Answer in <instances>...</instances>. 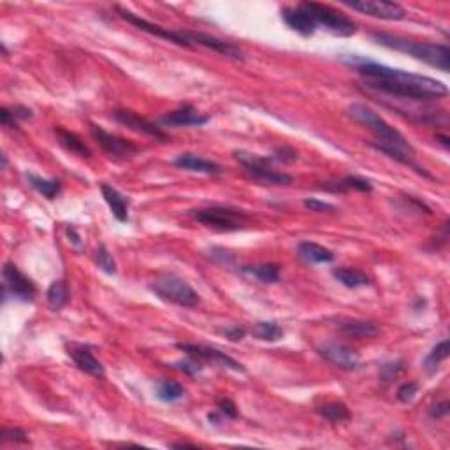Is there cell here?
<instances>
[{
	"label": "cell",
	"mask_w": 450,
	"mask_h": 450,
	"mask_svg": "<svg viewBox=\"0 0 450 450\" xmlns=\"http://www.w3.org/2000/svg\"><path fill=\"white\" fill-rule=\"evenodd\" d=\"M282 18L283 21L289 25V28L301 34L303 37H312L318 28L317 24H315V19H313L301 6L282 9Z\"/></svg>",
	"instance_id": "obj_17"
},
{
	"label": "cell",
	"mask_w": 450,
	"mask_h": 450,
	"mask_svg": "<svg viewBox=\"0 0 450 450\" xmlns=\"http://www.w3.org/2000/svg\"><path fill=\"white\" fill-rule=\"evenodd\" d=\"M217 406H218V412H220L222 415L229 417V419H236L237 417V406L234 404L233 399H229V397H222V399H218Z\"/></svg>",
	"instance_id": "obj_39"
},
{
	"label": "cell",
	"mask_w": 450,
	"mask_h": 450,
	"mask_svg": "<svg viewBox=\"0 0 450 450\" xmlns=\"http://www.w3.org/2000/svg\"><path fill=\"white\" fill-rule=\"evenodd\" d=\"M210 122V116L202 115L195 109L190 104H185V106L178 107V109L171 111V113H165L161 118V123L164 127H201L206 125Z\"/></svg>",
	"instance_id": "obj_16"
},
{
	"label": "cell",
	"mask_w": 450,
	"mask_h": 450,
	"mask_svg": "<svg viewBox=\"0 0 450 450\" xmlns=\"http://www.w3.org/2000/svg\"><path fill=\"white\" fill-rule=\"evenodd\" d=\"M150 290L159 299L179 306V308H195L201 303L197 290H194V287L187 280L172 275V273H164V275L156 276L150 283Z\"/></svg>",
	"instance_id": "obj_4"
},
{
	"label": "cell",
	"mask_w": 450,
	"mask_h": 450,
	"mask_svg": "<svg viewBox=\"0 0 450 450\" xmlns=\"http://www.w3.org/2000/svg\"><path fill=\"white\" fill-rule=\"evenodd\" d=\"M298 255L309 264H327L334 260V253L313 241H303L298 246Z\"/></svg>",
	"instance_id": "obj_20"
},
{
	"label": "cell",
	"mask_w": 450,
	"mask_h": 450,
	"mask_svg": "<svg viewBox=\"0 0 450 450\" xmlns=\"http://www.w3.org/2000/svg\"><path fill=\"white\" fill-rule=\"evenodd\" d=\"M2 443H28L27 433L21 427H4L0 433Z\"/></svg>",
	"instance_id": "obj_33"
},
{
	"label": "cell",
	"mask_w": 450,
	"mask_h": 450,
	"mask_svg": "<svg viewBox=\"0 0 450 450\" xmlns=\"http://www.w3.org/2000/svg\"><path fill=\"white\" fill-rule=\"evenodd\" d=\"M340 331L343 334L357 338V340H364V338H375L380 332V327L373 322L368 321H345L340 324Z\"/></svg>",
	"instance_id": "obj_25"
},
{
	"label": "cell",
	"mask_w": 450,
	"mask_h": 450,
	"mask_svg": "<svg viewBox=\"0 0 450 450\" xmlns=\"http://www.w3.org/2000/svg\"><path fill=\"white\" fill-rule=\"evenodd\" d=\"M90 134L92 138L96 139L97 145L111 156H116V159H130L136 153L139 152V148L134 143L127 141V139L120 138V136H115V134L107 132L100 125H96V123H90Z\"/></svg>",
	"instance_id": "obj_13"
},
{
	"label": "cell",
	"mask_w": 450,
	"mask_h": 450,
	"mask_svg": "<svg viewBox=\"0 0 450 450\" xmlns=\"http://www.w3.org/2000/svg\"><path fill=\"white\" fill-rule=\"evenodd\" d=\"M100 192H102L104 201L107 202V206H109L113 217L118 222H122V224L129 222V199L123 194H120L115 187H111V185L107 183L100 185Z\"/></svg>",
	"instance_id": "obj_19"
},
{
	"label": "cell",
	"mask_w": 450,
	"mask_h": 450,
	"mask_svg": "<svg viewBox=\"0 0 450 450\" xmlns=\"http://www.w3.org/2000/svg\"><path fill=\"white\" fill-rule=\"evenodd\" d=\"M0 122H2L4 127H8V129H16V127H18V123H16L15 116L11 115V109H9V107H2V109H0Z\"/></svg>",
	"instance_id": "obj_43"
},
{
	"label": "cell",
	"mask_w": 450,
	"mask_h": 450,
	"mask_svg": "<svg viewBox=\"0 0 450 450\" xmlns=\"http://www.w3.org/2000/svg\"><path fill=\"white\" fill-rule=\"evenodd\" d=\"M96 264L100 271L107 273V275H116V260L113 259V255L109 253L106 244H99V249L96 252Z\"/></svg>",
	"instance_id": "obj_32"
},
{
	"label": "cell",
	"mask_w": 450,
	"mask_h": 450,
	"mask_svg": "<svg viewBox=\"0 0 450 450\" xmlns=\"http://www.w3.org/2000/svg\"><path fill=\"white\" fill-rule=\"evenodd\" d=\"M2 289H4V303L8 301V298L11 296L16 301L32 303L37 294V287L32 282L28 276H25L24 273L19 271L18 266L12 262L4 264L2 269Z\"/></svg>",
	"instance_id": "obj_9"
},
{
	"label": "cell",
	"mask_w": 450,
	"mask_h": 450,
	"mask_svg": "<svg viewBox=\"0 0 450 450\" xmlns=\"http://www.w3.org/2000/svg\"><path fill=\"white\" fill-rule=\"evenodd\" d=\"M116 12L120 15V18L125 19L127 24L134 25V27L138 28V30L146 32L150 35H155V37L165 39L169 42H174L178 46H183L192 50L194 46V41H192V30H172V28H165L162 25H156L148 21V19L141 18L139 15H134L132 11L123 8H116Z\"/></svg>",
	"instance_id": "obj_8"
},
{
	"label": "cell",
	"mask_w": 450,
	"mask_h": 450,
	"mask_svg": "<svg viewBox=\"0 0 450 450\" xmlns=\"http://www.w3.org/2000/svg\"><path fill=\"white\" fill-rule=\"evenodd\" d=\"M46 301L50 305L51 309H62L67 301H69V287L64 280H57V282L51 283L46 290Z\"/></svg>",
	"instance_id": "obj_29"
},
{
	"label": "cell",
	"mask_w": 450,
	"mask_h": 450,
	"mask_svg": "<svg viewBox=\"0 0 450 450\" xmlns=\"http://www.w3.org/2000/svg\"><path fill=\"white\" fill-rule=\"evenodd\" d=\"M241 271L255 276L262 283H276L280 280L278 264H259V266H243Z\"/></svg>",
	"instance_id": "obj_28"
},
{
	"label": "cell",
	"mask_w": 450,
	"mask_h": 450,
	"mask_svg": "<svg viewBox=\"0 0 450 450\" xmlns=\"http://www.w3.org/2000/svg\"><path fill=\"white\" fill-rule=\"evenodd\" d=\"M9 109H11V115L15 116L16 122H18V120L25 122V120L34 118V111L27 106H12V107H9Z\"/></svg>",
	"instance_id": "obj_41"
},
{
	"label": "cell",
	"mask_w": 450,
	"mask_h": 450,
	"mask_svg": "<svg viewBox=\"0 0 450 450\" xmlns=\"http://www.w3.org/2000/svg\"><path fill=\"white\" fill-rule=\"evenodd\" d=\"M172 449H181V447H195L194 443H187V442H178V443H172Z\"/></svg>",
	"instance_id": "obj_45"
},
{
	"label": "cell",
	"mask_w": 450,
	"mask_h": 450,
	"mask_svg": "<svg viewBox=\"0 0 450 450\" xmlns=\"http://www.w3.org/2000/svg\"><path fill=\"white\" fill-rule=\"evenodd\" d=\"M348 64L354 65L355 71L366 80V87L389 93L397 99L422 102V100L443 99L449 93V88L442 81L422 76V74L393 69V67L364 60V58H361L359 62L348 58Z\"/></svg>",
	"instance_id": "obj_1"
},
{
	"label": "cell",
	"mask_w": 450,
	"mask_h": 450,
	"mask_svg": "<svg viewBox=\"0 0 450 450\" xmlns=\"http://www.w3.org/2000/svg\"><path fill=\"white\" fill-rule=\"evenodd\" d=\"M404 370V363L403 361H397V363H389V364H384V368H381V380L386 381V384H389V381H393L394 378L397 377V375L401 373V371Z\"/></svg>",
	"instance_id": "obj_37"
},
{
	"label": "cell",
	"mask_w": 450,
	"mask_h": 450,
	"mask_svg": "<svg viewBox=\"0 0 450 450\" xmlns=\"http://www.w3.org/2000/svg\"><path fill=\"white\" fill-rule=\"evenodd\" d=\"M436 139H440V143H442L443 146H445V148H449V138H445V136H436Z\"/></svg>",
	"instance_id": "obj_46"
},
{
	"label": "cell",
	"mask_w": 450,
	"mask_h": 450,
	"mask_svg": "<svg viewBox=\"0 0 450 450\" xmlns=\"http://www.w3.org/2000/svg\"><path fill=\"white\" fill-rule=\"evenodd\" d=\"M172 368L178 371H181V373H185V375H190V377H194V375L201 373L202 371L201 363H199L197 359H194V357H188V359H185V361H178V363L172 364Z\"/></svg>",
	"instance_id": "obj_34"
},
{
	"label": "cell",
	"mask_w": 450,
	"mask_h": 450,
	"mask_svg": "<svg viewBox=\"0 0 450 450\" xmlns=\"http://www.w3.org/2000/svg\"><path fill=\"white\" fill-rule=\"evenodd\" d=\"M347 111L352 120H355L357 123L366 127L370 132H373V136L377 138V141L371 143L373 148H396L403 150V152L415 153V150L410 145L408 139L404 138L399 130L394 129L390 123H387L386 120L381 118L377 111L371 109L370 106L361 102H354L348 106Z\"/></svg>",
	"instance_id": "obj_3"
},
{
	"label": "cell",
	"mask_w": 450,
	"mask_h": 450,
	"mask_svg": "<svg viewBox=\"0 0 450 450\" xmlns=\"http://www.w3.org/2000/svg\"><path fill=\"white\" fill-rule=\"evenodd\" d=\"M317 413L332 424L345 422V420H348L352 417L348 406L345 403H341V401H329V403L321 404L317 408Z\"/></svg>",
	"instance_id": "obj_26"
},
{
	"label": "cell",
	"mask_w": 450,
	"mask_h": 450,
	"mask_svg": "<svg viewBox=\"0 0 450 450\" xmlns=\"http://www.w3.org/2000/svg\"><path fill=\"white\" fill-rule=\"evenodd\" d=\"M67 234H69V237L73 236V240H71V241H73V243L76 244V246H80L81 240H80V236L76 234V231H74V227H67Z\"/></svg>",
	"instance_id": "obj_44"
},
{
	"label": "cell",
	"mask_w": 450,
	"mask_h": 450,
	"mask_svg": "<svg viewBox=\"0 0 450 450\" xmlns=\"http://www.w3.org/2000/svg\"><path fill=\"white\" fill-rule=\"evenodd\" d=\"M55 134H57L58 143H60V145L64 146L69 153L81 156V159H90V156H92L90 148L84 145V141L78 136V134L71 132V130L64 129V127H57V129H55Z\"/></svg>",
	"instance_id": "obj_21"
},
{
	"label": "cell",
	"mask_w": 450,
	"mask_h": 450,
	"mask_svg": "<svg viewBox=\"0 0 450 450\" xmlns=\"http://www.w3.org/2000/svg\"><path fill=\"white\" fill-rule=\"evenodd\" d=\"M252 334L260 341H269V343H275V341H280L283 338V329L280 327L276 322L264 321V322H257V324L253 325Z\"/></svg>",
	"instance_id": "obj_30"
},
{
	"label": "cell",
	"mask_w": 450,
	"mask_h": 450,
	"mask_svg": "<svg viewBox=\"0 0 450 450\" xmlns=\"http://www.w3.org/2000/svg\"><path fill=\"white\" fill-rule=\"evenodd\" d=\"M183 394V386L174 380H162L156 384V397L164 403H174V401L181 399Z\"/></svg>",
	"instance_id": "obj_31"
},
{
	"label": "cell",
	"mask_w": 450,
	"mask_h": 450,
	"mask_svg": "<svg viewBox=\"0 0 450 450\" xmlns=\"http://www.w3.org/2000/svg\"><path fill=\"white\" fill-rule=\"evenodd\" d=\"M6 165H8V156H6V153H2V168L6 169Z\"/></svg>",
	"instance_id": "obj_47"
},
{
	"label": "cell",
	"mask_w": 450,
	"mask_h": 450,
	"mask_svg": "<svg viewBox=\"0 0 450 450\" xmlns=\"http://www.w3.org/2000/svg\"><path fill=\"white\" fill-rule=\"evenodd\" d=\"M447 357H449V340L445 338V340H442L440 343H436L435 347H433V350L426 355L422 364L424 371H426L427 375H435L436 371H438L440 364H442Z\"/></svg>",
	"instance_id": "obj_27"
},
{
	"label": "cell",
	"mask_w": 450,
	"mask_h": 450,
	"mask_svg": "<svg viewBox=\"0 0 450 450\" xmlns=\"http://www.w3.org/2000/svg\"><path fill=\"white\" fill-rule=\"evenodd\" d=\"M371 39L377 44H380V46L410 55V57L417 58V60L424 62V64L436 67L442 73H449L450 71V50L447 44L412 41V39L401 37V35L384 34V32H375V34H371Z\"/></svg>",
	"instance_id": "obj_2"
},
{
	"label": "cell",
	"mask_w": 450,
	"mask_h": 450,
	"mask_svg": "<svg viewBox=\"0 0 450 450\" xmlns=\"http://www.w3.org/2000/svg\"><path fill=\"white\" fill-rule=\"evenodd\" d=\"M449 410H450V404H449V401H442V403H438V404H435V406H433L431 410H429V417H431V419H443V417H447L449 415Z\"/></svg>",
	"instance_id": "obj_42"
},
{
	"label": "cell",
	"mask_w": 450,
	"mask_h": 450,
	"mask_svg": "<svg viewBox=\"0 0 450 450\" xmlns=\"http://www.w3.org/2000/svg\"><path fill=\"white\" fill-rule=\"evenodd\" d=\"M190 215L199 224L206 225L213 231H220V233L241 231L244 229V225L249 222V217H246L244 211L229 206L201 208V210H194Z\"/></svg>",
	"instance_id": "obj_7"
},
{
	"label": "cell",
	"mask_w": 450,
	"mask_h": 450,
	"mask_svg": "<svg viewBox=\"0 0 450 450\" xmlns=\"http://www.w3.org/2000/svg\"><path fill=\"white\" fill-rule=\"evenodd\" d=\"M332 276L347 289H359V287H368L371 283L366 273L354 269V267H334Z\"/></svg>",
	"instance_id": "obj_23"
},
{
	"label": "cell",
	"mask_w": 450,
	"mask_h": 450,
	"mask_svg": "<svg viewBox=\"0 0 450 450\" xmlns=\"http://www.w3.org/2000/svg\"><path fill=\"white\" fill-rule=\"evenodd\" d=\"M174 165L183 171L199 172V174H208V176H217L222 172V168L213 161L208 159H201V156L194 155V153H181L176 156Z\"/></svg>",
	"instance_id": "obj_18"
},
{
	"label": "cell",
	"mask_w": 450,
	"mask_h": 450,
	"mask_svg": "<svg viewBox=\"0 0 450 450\" xmlns=\"http://www.w3.org/2000/svg\"><path fill=\"white\" fill-rule=\"evenodd\" d=\"M220 332L229 341H241L244 338V336H246V329L241 327V325H233V327L220 329Z\"/></svg>",
	"instance_id": "obj_40"
},
{
	"label": "cell",
	"mask_w": 450,
	"mask_h": 450,
	"mask_svg": "<svg viewBox=\"0 0 450 450\" xmlns=\"http://www.w3.org/2000/svg\"><path fill=\"white\" fill-rule=\"evenodd\" d=\"M233 156L243 165L246 174L262 185H276V187H289L294 178L287 172L273 169L271 156H260L255 153L244 152V150H234Z\"/></svg>",
	"instance_id": "obj_5"
},
{
	"label": "cell",
	"mask_w": 450,
	"mask_h": 450,
	"mask_svg": "<svg viewBox=\"0 0 450 450\" xmlns=\"http://www.w3.org/2000/svg\"><path fill=\"white\" fill-rule=\"evenodd\" d=\"M317 350L329 364L336 366L338 370L355 371L361 366V357H359L357 352L341 341H325Z\"/></svg>",
	"instance_id": "obj_12"
},
{
	"label": "cell",
	"mask_w": 450,
	"mask_h": 450,
	"mask_svg": "<svg viewBox=\"0 0 450 450\" xmlns=\"http://www.w3.org/2000/svg\"><path fill=\"white\" fill-rule=\"evenodd\" d=\"M176 348L188 355V357L197 359L199 363H211L217 366L227 368L233 370L236 373H244L243 364L237 363L236 359H233L231 355H227L225 352L217 350L213 347H204V345H195V343H176Z\"/></svg>",
	"instance_id": "obj_10"
},
{
	"label": "cell",
	"mask_w": 450,
	"mask_h": 450,
	"mask_svg": "<svg viewBox=\"0 0 450 450\" xmlns=\"http://www.w3.org/2000/svg\"><path fill=\"white\" fill-rule=\"evenodd\" d=\"M417 390H419V384H417V381H406V384H403V386L397 389L396 396L401 403H408V401H412L413 397H415Z\"/></svg>",
	"instance_id": "obj_38"
},
{
	"label": "cell",
	"mask_w": 450,
	"mask_h": 450,
	"mask_svg": "<svg viewBox=\"0 0 450 450\" xmlns=\"http://www.w3.org/2000/svg\"><path fill=\"white\" fill-rule=\"evenodd\" d=\"M347 8L354 11L363 12V15L373 16V18L387 19V21H399L406 18V11L396 2H386V0H345Z\"/></svg>",
	"instance_id": "obj_11"
},
{
	"label": "cell",
	"mask_w": 450,
	"mask_h": 450,
	"mask_svg": "<svg viewBox=\"0 0 450 450\" xmlns=\"http://www.w3.org/2000/svg\"><path fill=\"white\" fill-rule=\"evenodd\" d=\"M113 118L116 120L122 125L129 127L130 130H136L139 134H145V136H150V138L156 139V141H169L168 134L162 132L155 123H152L150 120L143 118L138 113H134L130 109H115L113 111Z\"/></svg>",
	"instance_id": "obj_14"
},
{
	"label": "cell",
	"mask_w": 450,
	"mask_h": 450,
	"mask_svg": "<svg viewBox=\"0 0 450 450\" xmlns=\"http://www.w3.org/2000/svg\"><path fill=\"white\" fill-rule=\"evenodd\" d=\"M273 162H282V164H292V162L298 161V152L289 146H280V148H275L271 155Z\"/></svg>",
	"instance_id": "obj_35"
},
{
	"label": "cell",
	"mask_w": 450,
	"mask_h": 450,
	"mask_svg": "<svg viewBox=\"0 0 450 450\" xmlns=\"http://www.w3.org/2000/svg\"><path fill=\"white\" fill-rule=\"evenodd\" d=\"M25 178H27L28 185H30L34 190H37L42 197H46V199H50V201H53L57 195H60V192H62L60 179L42 178V176L34 174V172H27V174H25Z\"/></svg>",
	"instance_id": "obj_24"
},
{
	"label": "cell",
	"mask_w": 450,
	"mask_h": 450,
	"mask_svg": "<svg viewBox=\"0 0 450 450\" xmlns=\"http://www.w3.org/2000/svg\"><path fill=\"white\" fill-rule=\"evenodd\" d=\"M299 6L315 19L317 27H322L336 37H350L357 32V25L347 15L331 6L318 4V2H303Z\"/></svg>",
	"instance_id": "obj_6"
},
{
	"label": "cell",
	"mask_w": 450,
	"mask_h": 450,
	"mask_svg": "<svg viewBox=\"0 0 450 450\" xmlns=\"http://www.w3.org/2000/svg\"><path fill=\"white\" fill-rule=\"evenodd\" d=\"M324 190L334 192V194H343L347 190H357V192H371L373 190V183L370 179L359 178V176H347V178L340 179V181H327L322 185Z\"/></svg>",
	"instance_id": "obj_22"
},
{
	"label": "cell",
	"mask_w": 450,
	"mask_h": 450,
	"mask_svg": "<svg viewBox=\"0 0 450 450\" xmlns=\"http://www.w3.org/2000/svg\"><path fill=\"white\" fill-rule=\"evenodd\" d=\"M303 204H305L306 210L315 211V213H332V211H336L334 204L325 201H318V199H305Z\"/></svg>",
	"instance_id": "obj_36"
},
{
	"label": "cell",
	"mask_w": 450,
	"mask_h": 450,
	"mask_svg": "<svg viewBox=\"0 0 450 450\" xmlns=\"http://www.w3.org/2000/svg\"><path fill=\"white\" fill-rule=\"evenodd\" d=\"M67 354L73 359L74 364L80 368L81 371H84L87 375H92L96 378L106 377V370H104L102 363L93 355V352L90 350V347L81 343H67Z\"/></svg>",
	"instance_id": "obj_15"
}]
</instances>
